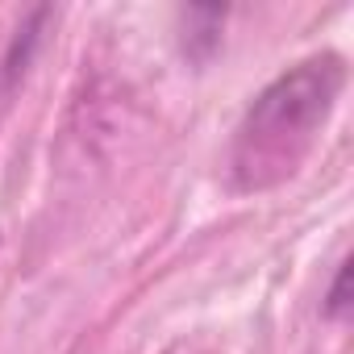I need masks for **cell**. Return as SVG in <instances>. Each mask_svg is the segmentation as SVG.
I'll return each instance as SVG.
<instances>
[{
	"label": "cell",
	"mask_w": 354,
	"mask_h": 354,
	"mask_svg": "<svg viewBox=\"0 0 354 354\" xmlns=\"http://www.w3.org/2000/svg\"><path fill=\"white\" fill-rule=\"evenodd\" d=\"M342 63L337 59H313L296 71L279 75L246 113L242 138H238V167L250 171V184L263 162H275L279 171H292L300 150L308 146L313 129L329 117L337 92H342Z\"/></svg>",
	"instance_id": "1"
},
{
	"label": "cell",
	"mask_w": 354,
	"mask_h": 354,
	"mask_svg": "<svg viewBox=\"0 0 354 354\" xmlns=\"http://www.w3.org/2000/svg\"><path fill=\"white\" fill-rule=\"evenodd\" d=\"M346 283H350V263L337 271V283H333V296H329V313H333V317H342L346 304H350V300H346Z\"/></svg>",
	"instance_id": "2"
}]
</instances>
